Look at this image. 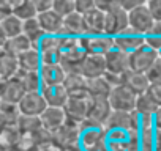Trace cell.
Here are the masks:
<instances>
[{
    "mask_svg": "<svg viewBox=\"0 0 161 151\" xmlns=\"http://www.w3.org/2000/svg\"><path fill=\"white\" fill-rule=\"evenodd\" d=\"M80 148L84 151H108V129L106 126L97 124L92 120L80 123Z\"/></svg>",
    "mask_w": 161,
    "mask_h": 151,
    "instance_id": "obj_1",
    "label": "cell"
},
{
    "mask_svg": "<svg viewBox=\"0 0 161 151\" xmlns=\"http://www.w3.org/2000/svg\"><path fill=\"white\" fill-rule=\"evenodd\" d=\"M130 29V13L125 11L120 5V0H117L115 7L106 13V27L104 33L108 36H119L120 33L126 32Z\"/></svg>",
    "mask_w": 161,
    "mask_h": 151,
    "instance_id": "obj_2",
    "label": "cell"
},
{
    "mask_svg": "<svg viewBox=\"0 0 161 151\" xmlns=\"http://www.w3.org/2000/svg\"><path fill=\"white\" fill-rule=\"evenodd\" d=\"M155 18L147 5V2H142L136 10H133L130 13V29H133L136 33L142 35V36H147L153 25H155Z\"/></svg>",
    "mask_w": 161,
    "mask_h": 151,
    "instance_id": "obj_3",
    "label": "cell"
},
{
    "mask_svg": "<svg viewBox=\"0 0 161 151\" xmlns=\"http://www.w3.org/2000/svg\"><path fill=\"white\" fill-rule=\"evenodd\" d=\"M90 104H92V96L84 95V96H69L68 102L65 104V113L69 121L74 123H82L89 118L90 113Z\"/></svg>",
    "mask_w": 161,
    "mask_h": 151,
    "instance_id": "obj_4",
    "label": "cell"
},
{
    "mask_svg": "<svg viewBox=\"0 0 161 151\" xmlns=\"http://www.w3.org/2000/svg\"><path fill=\"white\" fill-rule=\"evenodd\" d=\"M158 58H159V52L155 50L153 47L144 44L137 50H134L133 54H130V69L131 71H136V72L147 74V71L153 66V63Z\"/></svg>",
    "mask_w": 161,
    "mask_h": 151,
    "instance_id": "obj_5",
    "label": "cell"
},
{
    "mask_svg": "<svg viewBox=\"0 0 161 151\" xmlns=\"http://www.w3.org/2000/svg\"><path fill=\"white\" fill-rule=\"evenodd\" d=\"M108 131H125V132H139V117L136 112H119L114 110L108 124Z\"/></svg>",
    "mask_w": 161,
    "mask_h": 151,
    "instance_id": "obj_6",
    "label": "cell"
},
{
    "mask_svg": "<svg viewBox=\"0 0 161 151\" xmlns=\"http://www.w3.org/2000/svg\"><path fill=\"white\" fill-rule=\"evenodd\" d=\"M82 47L87 52V55H106L115 47L114 38L108 36L106 33L103 35H86L80 38Z\"/></svg>",
    "mask_w": 161,
    "mask_h": 151,
    "instance_id": "obj_7",
    "label": "cell"
},
{
    "mask_svg": "<svg viewBox=\"0 0 161 151\" xmlns=\"http://www.w3.org/2000/svg\"><path fill=\"white\" fill-rule=\"evenodd\" d=\"M80 135H82V129H80V123L74 121H66L58 131L52 134L54 140L62 146V148H69L76 146L80 143Z\"/></svg>",
    "mask_w": 161,
    "mask_h": 151,
    "instance_id": "obj_8",
    "label": "cell"
},
{
    "mask_svg": "<svg viewBox=\"0 0 161 151\" xmlns=\"http://www.w3.org/2000/svg\"><path fill=\"white\" fill-rule=\"evenodd\" d=\"M136 101H137V96L131 90H128L125 85L114 88L109 95V102L112 109L119 112H134Z\"/></svg>",
    "mask_w": 161,
    "mask_h": 151,
    "instance_id": "obj_9",
    "label": "cell"
},
{
    "mask_svg": "<svg viewBox=\"0 0 161 151\" xmlns=\"http://www.w3.org/2000/svg\"><path fill=\"white\" fill-rule=\"evenodd\" d=\"M25 95L27 91L18 77H13L10 81H0V102L19 104Z\"/></svg>",
    "mask_w": 161,
    "mask_h": 151,
    "instance_id": "obj_10",
    "label": "cell"
},
{
    "mask_svg": "<svg viewBox=\"0 0 161 151\" xmlns=\"http://www.w3.org/2000/svg\"><path fill=\"white\" fill-rule=\"evenodd\" d=\"M18 106H19L21 113L29 115V117H41L49 107L41 91L40 93H27Z\"/></svg>",
    "mask_w": 161,
    "mask_h": 151,
    "instance_id": "obj_11",
    "label": "cell"
},
{
    "mask_svg": "<svg viewBox=\"0 0 161 151\" xmlns=\"http://www.w3.org/2000/svg\"><path fill=\"white\" fill-rule=\"evenodd\" d=\"M112 112H114V109L109 102V98H92L89 120H92L97 124L106 126Z\"/></svg>",
    "mask_w": 161,
    "mask_h": 151,
    "instance_id": "obj_12",
    "label": "cell"
},
{
    "mask_svg": "<svg viewBox=\"0 0 161 151\" xmlns=\"http://www.w3.org/2000/svg\"><path fill=\"white\" fill-rule=\"evenodd\" d=\"M114 43H115V49L123 50L126 54H133L134 50H137L141 46L145 44V36L136 33L133 29H128L126 32H123L119 36H115Z\"/></svg>",
    "mask_w": 161,
    "mask_h": 151,
    "instance_id": "obj_13",
    "label": "cell"
},
{
    "mask_svg": "<svg viewBox=\"0 0 161 151\" xmlns=\"http://www.w3.org/2000/svg\"><path fill=\"white\" fill-rule=\"evenodd\" d=\"M80 72H82V76L87 77V79L103 77V76L108 72L106 57L104 55H87L84 63H82Z\"/></svg>",
    "mask_w": 161,
    "mask_h": 151,
    "instance_id": "obj_14",
    "label": "cell"
},
{
    "mask_svg": "<svg viewBox=\"0 0 161 151\" xmlns=\"http://www.w3.org/2000/svg\"><path fill=\"white\" fill-rule=\"evenodd\" d=\"M123 85L128 90H131L136 96H142V95H145L148 91L152 84H150L148 77H147V74L136 72V71L130 69V71H126L123 74Z\"/></svg>",
    "mask_w": 161,
    "mask_h": 151,
    "instance_id": "obj_15",
    "label": "cell"
},
{
    "mask_svg": "<svg viewBox=\"0 0 161 151\" xmlns=\"http://www.w3.org/2000/svg\"><path fill=\"white\" fill-rule=\"evenodd\" d=\"M104 57H106L108 72H114V74H122L123 76L126 71H130V54L114 47Z\"/></svg>",
    "mask_w": 161,
    "mask_h": 151,
    "instance_id": "obj_16",
    "label": "cell"
},
{
    "mask_svg": "<svg viewBox=\"0 0 161 151\" xmlns=\"http://www.w3.org/2000/svg\"><path fill=\"white\" fill-rule=\"evenodd\" d=\"M87 35V25H86V18L79 13H73L71 16L65 18L63 30L60 36H76L82 38Z\"/></svg>",
    "mask_w": 161,
    "mask_h": 151,
    "instance_id": "obj_17",
    "label": "cell"
},
{
    "mask_svg": "<svg viewBox=\"0 0 161 151\" xmlns=\"http://www.w3.org/2000/svg\"><path fill=\"white\" fill-rule=\"evenodd\" d=\"M40 76L44 87H55V85H63L66 79L65 69L57 63V65H43L40 69Z\"/></svg>",
    "mask_w": 161,
    "mask_h": 151,
    "instance_id": "obj_18",
    "label": "cell"
},
{
    "mask_svg": "<svg viewBox=\"0 0 161 151\" xmlns=\"http://www.w3.org/2000/svg\"><path fill=\"white\" fill-rule=\"evenodd\" d=\"M41 121L43 128L54 134L68 121V117L65 113V109L62 107H47V110L41 115Z\"/></svg>",
    "mask_w": 161,
    "mask_h": 151,
    "instance_id": "obj_19",
    "label": "cell"
},
{
    "mask_svg": "<svg viewBox=\"0 0 161 151\" xmlns=\"http://www.w3.org/2000/svg\"><path fill=\"white\" fill-rule=\"evenodd\" d=\"M139 151H161V131L153 128L139 131Z\"/></svg>",
    "mask_w": 161,
    "mask_h": 151,
    "instance_id": "obj_20",
    "label": "cell"
},
{
    "mask_svg": "<svg viewBox=\"0 0 161 151\" xmlns=\"http://www.w3.org/2000/svg\"><path fill=\"white\" fill-rule=\"evenodd\" d=\"M36 19H38V22H40V25H41V29L46 35H60L62 30H63L65 19L62 16H58L54 10L43 13V14H38Z\"/></svg>",
    "mask_w": 161,
    "mask_h": 151,
    "instance_id": "obj_21",
    "label": "cell"
},
{
    "mask_svg": "<svg viewBox=\"0 0 161 151\" xmlns=\"http://www.w3.org/2000/svg\"><path fill=\"white\" fill-rule=\"evenodd\" d=\"M21 66H19V58L0 50V81H10L19 74Z\"/></svg>",
    "mask_w": 161,
    "mask_h": 151,
    "instance_id": "obj_22",
    "label": "cell"
},
{
    "mask_svg": "<svg viewBox=\"0 0 161 151\" xmlns=\"http://www.w3.org/2000/svg\"><path fill=\"white\" fill-rule=\"evenodd\" d=\"M46 102L49 107H65V104L69 99V95L63 85H55V87H43L41 90Z\"/></svg>",
    "mask_w": 161,
    "mask_h": 151,
    "instance_id": "obj_23",
    "label": "cell"
},
{
    "mask_svg": "<svg viewBox=\"0 0 161 151\" xmlns=\"http://www.w3.org/2000/svg\"><path fill=\"white\" fill-rule=\"evenodd\" d=\"M32 47H33L32 41L24 33L19 35V36H16V38H10V39H7V41H3L2 44H0V50L8 52V54H11L14 57L22 55L24 52L30 50Z\"/></svg>",
    "mask_w": 161,
    "mask_h": 151,
    "instance_id": "obj_24",
    "label": "cell"
},
{
    "mask_svg": "<svg viewBox=\"0 0 161 151\" xmlns=\"http://www.w3.org/2000/svg\"><path fill=\"white\" fill-rule=\"evenodd\" d=\"M63 87L66 88L69 96H84V95H89V91H87V77H84L80 72L66 74V79H65Z\"/></svg>",
    "mask_w": 161,
    "mask_h": 151,
    "instance_id": "obj_25",
    "label": "cell"
},
{
    "mask_svg": "<svg viewBox=\"0 0 161 151\" xmlns=\"http://www.w3.org/2000/svg\"><path fill=\"white\" fill-rule=\"evenodd\" d=\"M0 33H2V43L10 38H16L24 33V22L14 14L7 19H2L0 21Z\"/></svg>",
    "mask_w": 161,
    "mask_h": 151,
    "instance_id": "obj_26",
    "label": "cell"
},
{
    "mask_svg": "<svg viewBox=\"0 0 161 151\" xmlns=\"http://www.w3.org/2000/svg\"><path fill=\"white\" fill-rule=\"evenodd\" d=\"M19 58V66L21 71H32V72H40L41 66H43V55L38 49L32 47L30 50L24 52L22 55L18 57Z\"/></svg>",
    "mask_w": 161,
    "mask_h": 151,
    "instance_id": "obj_27",
    "label": "cell"
},
{
    "mask_svg": "<svg viewBox=\"0 0 161 151\" xmlns=\"http://www.w3.org/2000/svg\"><path fill=\"white\" fill-rule=\"evenodd\" d=\"M86 25H87V35H103L106 27V13L95 8L86 16Z\"/></svg>",
    "mask_w": 161,
    "mask_h": 151,
    "instance_id": "obj_28",
    "label": "cell"
},
{
    "mask_svg": "<svg viewBox=\"0 0 161 151\" xmlns=\"http://www.w3.org/2000/svg\"><path fill=\"white\" fill-rule=\"evenodd\" d=\"M22 113L19 110L18 104H8L0 102V126H18Z\"/></svg>",
    "mask_w": 161,
    "mask_h": 151,
    "instance_id": "obj_29",
    "label": "cell"
},
{
    "mask_svg": "<svg viewBox=\"0 0 161 151\" xmlns=\"http://www.w3.org/2000/svg\"><path fill=\"white\" fill-rule=\"evenodd\" d=\"M13 10H14V16L19 18L22 22L38 18V11L33 0H13Z\"/></svg>",
    "mask_w": 161,
    "mask_h": 151,
    "instance_id": "obj_30",
    "label": "cell"
},
{
    "mask_svg": "<svg viewBox=\"0 0 161 151\" xmlns=\"http://www.w3.org/2000/svg\"><path fill=\"white\" fill-rule=\"evenodd\" d=\"M16 77L21 81L27 93H40L43 90V81L40 72H32V71H19Z\"/></svg>",
    "mask_w": 161,
    "mask_h": 151,
    "instance_id": "obj_31",
    "label": "cell"
},
{
    "mask_svg": "<svg viewBox=\"0 0 161 151\" xmlns=\"http://www.w3.org/2000/svg\"><path fill=\"white\" fill-rule=\"evenodd\" d=\"M22 135V131L19 126H5L0 131V151L16 148L19 138Z\"/></svg>",
    "mask_w": 161,
    "mask_h": 151,
    "instance_id": "obj_32",
    "label": "cell"
},
{
    "mask_svg": "<svg viewBox=\"0 0 161 151\" xmlns=\"http://www.w3.org/2000/svg\"><path fill=\"white\" fill-rule=\"evenodd\" d=\"M63 46V38L60 35H46L40 43L38 50L43 55H60Z\"/></svg>",
    "mask_w": 161,
    "mask_h": 151,
    "instance_id": "obj_33",
    "label": "cell"
},
{
    "mask_svg": "<svg viewBox=\"0 0 161 151\" xmlns=\"http://www.w3.org/2000/svg\"><path fill=\"white\" fill-rule=\"evenodd\" d=\"M158 109L159 107L152 101V98L147 93L142 96H137L134 112L139 115V118H155V113L158 112Z\"/></svg>",
    "mask_w": 161,
    "mask_h": 151,
    "instance_id": "obj_34",
    "label": "cell"
},
{
    "mask_svg": "<svg viewBox=\"0 0 161 151\" xmlns=\"http://www.w3.org/2000/svg\"><path fill=\"white\" fill-rule=\"evenodd\" d=\"M87 91L92 98H109L112 88L106 82L104 76L97 79H87Z\"/></svg>",
    "mask_w": 161,
    "mask_h": 151,
    "instance_id": "obj_35",
    "label": "cell"
},
{
    "mask_svg": "<svg viewBox=\"0 0 161 151\" xmlns=\"http://www.w3.org/2000/svg\"><path fill=\"white\" fill-rule=\"evenodd\" d=\"M24 35L32 41L33 47L38 49L40 47V43L43 41V38L46 36V33L43 32L38 19H32V21H27L24 22Z\"/></svg>",
    "mask_w": 161,
    "mask_h": 151,
    "instance_id": "obj_36",
    "label": "cell"
},
{
    "mask_svg": "<svg viewBox=\"0 0 161 151\" xmlns=\"http://www.w3.org/2000/svg\"><path fill=\"white\" fill-rule=\"evenodd\" d=\"M19 129L22 132H38L43 128V121L41 117H29V115H22L19 123H18Z\"/></svg>",
    "mask_w": 161,
    "mask_h": 151,
    "instance_id": "obj_37",
    "label": "cell"
},
{
    "mask_svg": "<svg viewBox=\"0 0 161 151\" xmlns=\"http://www.w3.org/2000/svg\"><path fill=\"white\" fill-rule=\"evenodd\" d=\"M58 16L63 19L76 13V0H54V8H52Z\"/></svg>",
    "mask_w": 161,
    "mask_h": 151,
    "instance_id": "obj_38",
    "label": "cell"
},
{
    "mask_svg": "<svg viewBox=\"0 0 161 151\" xmlns=\"http://www.w3.org/2000/svg\"><path fill=\"white\" fill-rule=\"evenodd\" d=\"M38 146V138H36V134L35 132H22L18 145H16V149L19 151H35Z\"/></svg>",
    "mask_w": 161,
    "mask_h": 151,
    "instance_id": "obj_39",
    "label": "cell"
},
{
    "mask_svg": "<svg viewBox=\"0 0 161 151\" xmlns=\"http://www.w3.org/2000/svg\"><path fill=\"white\" fill-rule=\"evenodd\" d=\"M145 44L158 52L161 50V22H155L152 32L145 36Z\"/></svg>",
    "mask_w": 161,
    "mask_h": 151,
    "instance_id": "obj_40",
    "label": "cell"
},
{
    "mask_svg": "<svg viewBox=\"0 0 161 151\" xmlns=\"http://www.w3.org/2000/svg\"><path fill=\"white\" fill-rule=\"evenodd\" d=\"M147 77L150 84H159L161 82V57L153 63V66L147 71Z\"/></svg>",
    "mask_w": 161,
    "mask_h": 151,
    "instance_id": "obj_41",
    "label": "cell"
},
{
    "mask_svg": "<svg viewBox=\"0 0 161 151\" xmlns=\"http://www.w3.org/2000/svg\"><path fill=\"white\" fill-rule=\"evenodd\" d=\"M97 8V0H76V13L86 16Z\"/></svg>",
    "mask_w": 161,
    "mask_h": 151,
    "instance_id": "obj_42",
    "label": "cell"
},
{
    "mask_svg": "<svg viewBox=\"0 0 161 151\" xmlns=\"http://www.w3.org/2000/svg\"><path fill=\"white\" fill-rule=\"evenodd\" d=\"M104 79L106 82L109 84V87L114 90V88H119L123 85V76L122 74H114V72H106L104 74Z\"/></svg>",
    "mask_w": 161,
    "mask_h": 151,
    "instance_id": "obj_43",
    "label": "cell"
},
{
    "mask_svg": "<svg viewBox=\"0 0 161 151\" xmlns=\"http://www.w3.org/2000/svg\"><path fill=\"white\" fill-rule=\"evenodd\" d=\"M147 95L152 98V101L158 107H161V82L159 84H152L150 88H148V91H147Z\"/></svg>",
    "mask_w": 161,
    "mask_h": 151,
    "instance_id": "obj_44",
    "label": "cell"
},
{
    "mask_svg": "<svg viewBox=\"0 0 161 151\" xmlns=\"http://www.w3.org/2000/svg\"><path fill=\"white\" fill-rule=\"evenodd\" d=\"M13 14H14L13 0H3V2H0V21L7 19V18H10Z\"/></svg>",
    "mask_w": 161,
    "mask_h": 151,
    "instance_id": "obj_45",
    "label": "cell"
},
{
    "mask_svg": "<svg viewBox=\"0 0 161 151\" xmlns=\"http://www.w3.org/2000/svg\"><path fill=\"white\" fill-rule=\"evenodd\" d=\"M147 5L156 22H161V0H147Z\"/></svg>",
    "mask_w": 161,
    "mask_h": 151,
    "instance_id": "obj_46",
    "label": "cell"
},
{
    "mask_svg": "<svg viewBox=\"0 0 161 151\" xmlns=\"http://www.w3.org/2000/svg\"><path fill=\"white\" fill-rule=\"evenodd\" d=\"M33 2H35L38 14L47 13V11H51L54 8V0H33Z\"/></svg>",
    "mask_w": 161,
    "mask_h": 151,
    "instance_id": "obj_47",
    "label": "cell"
},
{
    "mask_svg": "<svg viewBox=\"0 0 161 151\" xmlns=\"http://www.w3.org/2000/svg\"><path fill=\"white\" fill-rule=\"evenodd\" d=\"M35 151H63V148H62V146L52 138V140H49V142L40 143V145L36 146Z\"/></svg>",
    "mask_w": 161,
    "mask_h": 151,
    "instance_id": "obj_48",
    "label": "cell"
},
{
    "mask_svg": "<svg viewBox=\"0 0 161 151\" xmlns=\"http://www.w3.org/2000/svg\"><path fill=\"white\" fill-rule=\"evenodd\" d=\"M141 3H142V2H128V0H120L122 8H123L125 11H128V13H131L133 10H136Z\"/></svg>",
    "mask_w": 161,
    "mask_h": 151,
    "instance_id": "obj_49",
    "label": "cell"
},
{
    "mask_svg": "<svg viewBox=\"0 0 161 151\" xmlns=\"http://www.w3.org/2000/svg\"><path fill=\"white\" fill-rule=\"evenodd\" d=\"M155 128L161 131V107H159L158 112L155 113Z\"/></svg>",
    "mask_w": 161,
    "mask_h": 151,
    "instance_id": "obj_50",
    "label": "cell"
},
{
    "mask_svg": "<svg viewBox=\"0 0 161 151\" xmlns=\"http://www.w3.org/2000/svg\"><path fill=\"white\" fill-rule=\"evenodd\" d=\"M63 151H84L80 148V145H76V146H69V148H63Z\"/></svg>",
    "mask_w": 161,
    "mask_h": 151,
    "instance_id": "obj_51",
    "label": "cell"
},
{
    "mask_svg": "<svg viewBox=\"0 0 161 151\" xmlns=\"http://www.w3.org/2000/svg\"><path fill=\"white\" fill-rule=\"evenodd\" d=\"M3 151H19V149H16V148H11V149H3Z\"/></svg>",
    "mask_w": 161,
    "mask_h": 151,
    "instance_id": "obj_52",
    "label": "cell"
},
{
    "mask_svg": "<svg viewBox=\"0 0 161 151\" xmlns=\"http://www.w3.org/2000/svg\"><path fill=\"white\" fill-rule=\"evenodd\" d=\"M159 57H161V50H159Z\"/></svg>",
    "mask_w": 161,
    "mask_h": 151,
    "instance_id": "obj_53",
    "label": "cell"
}]
</instances>
